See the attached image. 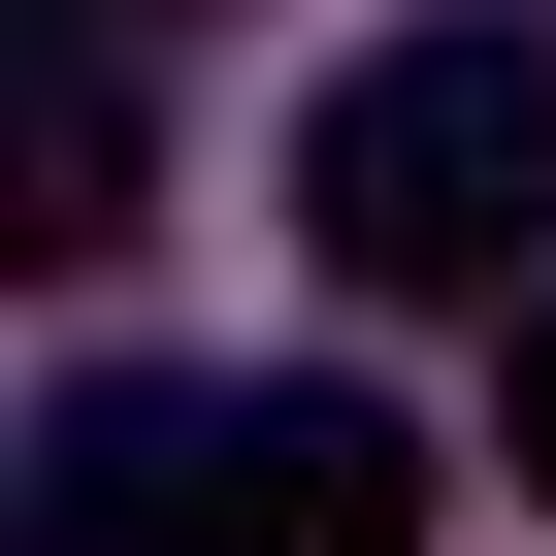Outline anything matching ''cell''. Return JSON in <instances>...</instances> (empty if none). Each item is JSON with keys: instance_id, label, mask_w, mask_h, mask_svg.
Here are the masks:
<instances>
[{"instance_id": "6da1fadb", "label": "cell", "mask_w": 556, "mask_h": 556, "mask_svg": "<svg viewBox=\"0 0 556 556\" xmlns=\"http://www.w3.org/2000/svg\"><path fill=\"white\" fill-rule=\"evenodd\" d=\"M34 556H426V426L393 393H164V361H99L34 426Z\"/></svg>"}, {"instance_id": "7a4b0ae2", "label": "cell", "mask_w": 556, "mask_h": 556, "mask_svg": "<svg viewBox=\"0 0 556 556\" xmlns=\"http://www.w3.org/2000/svg\"><path fill=\"white\" fill-rule=\"evenodd\" d=\"M295 229L361 262V295H523V229H556V34H393V66H328Z\"/></svg>"}, {"instance_id": "3957f363", "label": "cell", "mask_w": 556, "mask_h": 556, "mask_svg": "<svg viewBox=\"0 0 556 556\" xmlns=\"http://www.w3.org/2000/svg\"><path fill=\"white\" fill-rule=\"evenodd\" d=\"M0 164H34V197H0V229H131V34H99V0H34V99H0Z\"/></svg>"}, {"instance_id": "277c9868", "label": "cell", "mask_w": 556, "mask_h": 556, "mask_svg": "<svg viewBox=\"0 0 556 556\" xmlns=\"http://www.w3.org/2000/svg\"><path fill=\"white\" fill-rule=\"evenodd\" d=\"M491 458H523V491H556V328H523V393H491Z\"/></svg>"}, {"instance_id": "5b68a950", "label": "cell", "mask_w": 556, "mask_h": 556, "mask_svg": "<svg viewBox=\"0 0 556 556\" xmlns=\"http://www.w3.org/2000/svg\"><path fill=\"white\" fill-rule=\"evenodd\" d=\"M99 34H164V0H99Z\"/></svg>"}]
</instances>
